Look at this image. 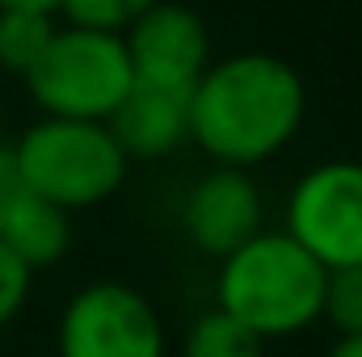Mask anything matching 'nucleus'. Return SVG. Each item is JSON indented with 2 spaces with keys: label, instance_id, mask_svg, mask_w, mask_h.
<instances>
[{
  "label": "nucleus",
  "instance_id": "1",
  "mask_svg": "<svg viewBox=\"0 0 362 357\" xmlns=\"http://www.w3.org/2000/svg\"><path fill=\"white\" fill-rule=\"evenodd\" d=\"M189 143L223 169H257L295 143L308 118V85L270 51L211 59L185 101Z\"/></svg>",
  "mask_w": 362,
  "mask_h": 357
},
{
  "label": "nucleus",
  "instance_id": "2",
  "mask_svg": "<svg viewBox=\"0 0 362 357\" xmlns=\"http://www.w3.org/2000/svg\"><path fill=\"white\" fill-rule=\"evenodd\" d=\"M325 303V265L295 244L282 227L257 231L228 257L215 273V307L240 320L262 341L299 337L320 320Z\"/></svg>",
  "mask_w": 362,
  "mask_h": 357
},
{
  "label": "nucleus",
  "instance_id": "3",
  "mask_svg": "<svg viewBox=\"0 0 362 357\" xmlns=\"http://www.w3.org/2000/svg\"><path fill=\"white\" fill-rule=\"evenodd\" d=\"M13 160L34 198L68 214L110 202L131 169L110 126L85 118H38L17 135Z\"/></svg>",
  "mask_w": 362,
  "mask_h": 357
},
{
  "label": "nucleus",
  "instance_id": "4",
  "mask_svg": "<svg viewBox=\"0 0 362 357\" xmlns=\"http://www.w3.org/2000/svg\"><path fill=\"white\" fill-rule=\"evenodd\" d=\"M42 118H85L105 122L131 92L135 72L122 34H101L81 25H55L38 63L21 76Z\"/></svg>",
  "mask_w": 362,
  "mask_h": 357
},
{
  "label": "nucleus",
  "instance_id": "5",
  "mask_svg": "<svg viewBox=\"0 0 362 357\" xmlns=\"http://www.w3.org/2000/svg\"><path fill=\"white\" fill-rule=\"evenodd\" d=\"M59 357H169V337L148 303L127 282L81 286L59 315Z\"/></svg>",
  "mask_w": 362,
  "mask_h": 357
},
{
  "label": "nucleus",
  "instance_id": "6",
  "mask_svg": "<svg viewBox=\"0 0 362 357\" xmlns=\"http://www.w3.org/2000/svg\"><path fill=\"white\" fill-rule=\"evenodd\" d=\"M325 269L362 265V160H325L286 193V227Z\"/></svg>",
  "mask_w": 362,
  "mask_h": 357
},
{
  "label": "nucleus",
  "instance_id": "7",
  "mask_svg": "<svg viewBox=\"0 0 362 357\" xmlns=\"http://www.w3.org/2000/svg\"><path fill=\"white\" fill-rule=\"evenodd\" d=\"M122 42H127L135 85L189 92L198 76L211 68V30L202 13H194L181 0H156L122 34Z\"/></svg>",
  "mask_w": 362,
  "mask_h": 357
},
{
  "label": "nucleus",
  "instance_id": "8",
  "mask_svg": "<svg viewBox=\"0 0 362 357\" xmlns=\"http://www.w3.org/2000/svg\"><path fill=\"white\" fill-rule=\"evenodd\" d=\"M262 227H266V198L262 185L249 177V169L215 164L181 198V231L206 257H228Z\"/></svg>",
  "mask_w": 362,
  "mask_h": 357
},
{
  "label": "nucleus",
  "instance_id": "9",
  "mask_svg": "<svg viewBox=\"0 0 362 357\" xmlns=\"http://www.w3.org/2000/svg\"><path fill=\"white\" fill-rule=\"evenodd\" d=\"M189 92L156 89V85H131L118 101V109L105 118L114 143L127 160H160L189 143V118H185Z\"/></svg>",
  "mask_w": 362,
  "mask_h": 357
},
{
  "label": "nucleus",
  "instance_id": "10",
  "mask_svg": "<svg viewBox=\"0 0 362 357\" xmlns=\"http://www.w3.org/2000/svg\"><path fill=\"white\" fill-rule=\"evenodd\" d=\"M0 240L25 261L30 269H47V265H59L72 248V214L25 193L17 202V210L4 219L0 227Z\"/></svg>",
  "mask_w": 362,
  "mask_h": 357
},
{
  "label": "nucleus",
  "instance_id": "11",
  "mask_svg": "<svg viewBox=\"0 0 362 357\" xmlns=\"http://www.w3.org/2000/svg\"><path fill=\"white\" fill-rule=\"evenodd\" d=\"M262 349L266 341L219 307L202 311L185 328V341H181V357H262Z\"/></svg>",
  "mask_w": 362,
  "mask_h": 357
},
{
  "label": "nucleus",
  "instance_id": "12",
  "mask_svg": "<svg viewBox=\"0 0 362 357\" xmlns=\"http://www.w3.org/2000/svg\"><path fill=\"white\" fill-rule=\"evenodd\" d=\"M55 34V13L4 8L0 13V68L8 76H25Z\"/></svg>",
  "mask_w": 362,
  "mask_h": 357
},
{
  "label": "nucleus",
  "instance_id": "13",
  "mask_svg": "<svg viewBox=\"0 0 362 357\" xmlns=\"http://www.w3.org/2000/svg\"><path fill=\"white\" fill-rule=\"evenodd\" d=\"M156 0H59L64 25L101 30V34H127Z\"/></svg>",
  "mask_w": 362,
  "mask_h": 357
},
{
  "label": "nucleus",
  "instance_id": "14",
  "mask_svg": "<svg viewBox=\"0 0 362 357\" xmlns=\"http://www.w3.org/2000/svg\"><path fill=\"white\" fill-rule=\"evenodd\" d=\"M320 320H329L341 337L362 332V265L325 269V303Z\"/></svg>",
  "mask_w": 362,
  "mask_h": 357
},
{
  "label": "nucleus",
  "instance_id": "15",
  "mask_svg": "<svg viewBox=\"0 0 362 357\" xmlns=\"http://www.w3.org/2000/svg\"><path fill=\"white\" fill-rule=\"evenodd\" d=\"M30 282H34V269L0 240V328L21 315V307L30 298Z\"/></svg>",
  "mask_w": 362,
  "mask_h": 357
},
{
  "label": "nucleus",
  "instance_id": "16",
  "mask_svg": "<svg viewBox=\"0 0 362 357\" xmlns=\"http://www.w3.org/2000/svg\"><path fill=\"white\" fill-rule=\"evenodd\" d=\"M25 193H30V189H25L21 169H17V160H13V147L0 143V227H4V219L17 210V202H21Z\"/></svg>",
  "mask_w": 362,
  "mask_h": 357
},
{
  "label": "nucleus",
  "instance_id": "17",
  "mask_svg": "<svg viewBox=\"0 0 362 357\" xmlns=\"http://www.w3.org/2000/svg\"><path fill=\"white\" fill-rule=\"evenodd\" d=\"M4 8H34V13H59V0H0V13Z\"/></svg>",
  "mask_w": 362,
  "mask_h": 357
},
{
  "label": "nucleus",
  "instance_id": "18",
  "mask_svg": "<svg viewBox=\"0 0 362 357\" xmlns=\"http://www.w3.org/2000/svg\"><path fill=\"white\" fill-rule=\"evenodd\" d=\"M329 357H362V332H354V337H337V345L329 349Z\"/></svg>",
  "mask_w": 362,
  "mask_h": 357
},
{
  "label": "nucleus",
  "instance_id": "19",
  "mask_svg": "<svg viewBox=\"0 0 362 357\" xmlns=\"http://www.w3.org/2000/svg\"><path fill=\"white\" fill-rule=\"evenodd\" d=\"M0 131H4V101H0Z\"/></svg>",
  "mask_w": 362,
  "mask_h": 357
}]
</instances>
